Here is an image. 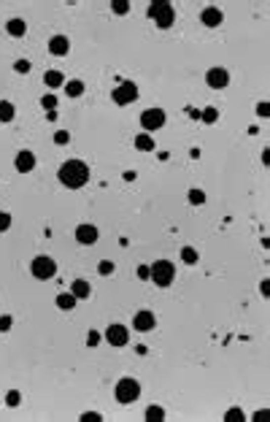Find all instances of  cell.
<instances>
[{
    "label": "cell",
    "instance_id": "6da1fadb",
    "mask_svg": "<svg viewBox=\"0 0 270 422\" xmlns=\"http://www.w3.org/2000/svg\"><path fill=\"white\" fill-rule=\"evenodd\" d=\"M57 179H60L65 187L78 189V187H84V184L89 182V168H87V163H81V160H65V163L60 165V171H57Z\"/></svg>",
    "mask_w": 270,
    "mask_h": 422
},
{
    "label": "cell",
    "instance_id": "7a4b0ae2",
    "mask_svg": "<svg viewBox=\"0 0 270 422\" xmlns=\"http://www.w3.org/2000/svg\"><path fill=\"white\" fill-rule=\"evenodd\" d=\"M149 16L157 22L159 30H168V27H173V22H176V11H173L170 3H152L149 5Z\"/></svg>",
    "mask_w": 270,
    "mask_h": 422
},
{
    "label": "cell",
    "instance_id": "3957f363",
    "mask_svg": "<svg viewBox=\"0 0 270 422\" xmlns=\"http://www.w3.org/2000/svg\"><path fill=\"white\" fill-rule=\"evenodd\" d=\"M173 279H176V265L170 260H157L152 265V281L157 287H170Z\"/></svg>",
    "mask_w": 270,
    "mask_h": 422
},
{
    "label": "cell",
    "instance_id": "277c9868",
    "mask_svg": "<svg viewBox=\"0 0 270 422\" xmlns=\"http://www.w3.org/2000/svg\"><path fill=\"white\" fill-rule=\"evenodd\" d=\"M30 271H33V276H36V279H41V281L54 279V274H57V263H54L51 257H46V254H41V257L33 260Z\"/></svg>",
    "mask_w": 270,
    "mask_h": 422
},
{
    "label": "cell",
    "instance_id": "5b68a950",
    "mask_svg": "<svg viewBox=\"0 0 270 422\" xmlns=\"http://www.w3.org/2000/svg\"><path fill=\"white\" fill-rule=\"evenodd\" d=\"M138 395H141V384H138L135 379H122L116 384V401L119 403H133V401H138Z\"/></svg>",
    "mask_w": 270,
    "mask_h": 422
},
{
    "label": "cell",
    "instance_id": "8992f818",
    "mask_svg": "<svg viewBox=\"0 0 270 422\" xmlns=\"http://www.w3.org/2000/svg\"><path fill=\"white\" fill-rule=\"evenodd\" d=\"M165 111L162 108H146V111L141 114V127L146 133H154V130H159V127L165 125Z\"/></svg>",
    "mask_w": 270,
    "mask_h": 422
},
{
    "label": "cell",
    "instance_id": "52a82bcc",
    "mask_svg": "<svg viewBox=\"0 0 270 422\" xmlns=\"http://www.w3.org/2000/svg\"><path fill=\"white\" fill-rule=\"evenodd\" d=\"M138 97V87L135 82H122L116 87V90L111 92V100L116 103V106H127V103H133Z\"/></svg>",
    "mask_w": 270,
    "mask_h": 422
},
{
    "label": "cell",
    "instance_id": "ba28073f",
    "mask_svg": "<svg viewBox=\"0 0 270 422\" xmlns=\"http://www.w3.org/2000/svg\"><path fill=\"white\" fill-rule=\"evenodd\" d=\"M205 82H208V87H214V90H225L230 84V73L225 68H211V71L205 73Z\"/></svg>",
    "mask_w": 270,
    "mask_h": 422
},
{
    "label": "cell",
    "instance_id": "9c48e42d",
    "mask_svg": "<svg viewBox=\"0 0 270 422\" xmlns=\"http://www.w3.org/2000/svg\"><path fill=\"white\" fill-rule=\"evenodd\" d=\"M106 341H108V344H114V346H124L130 341L127 328H124V325H111L106 330Z\"/></svg>",
    "mask_w": 270,
    "mask_h": 422
},
{
    "label": "cell",
    "instance_id": "30bf717a",
    "mask_svg": "<svg viewBox=\"0 0 270 422\" xmlns=\"http://www.w3.org/2000/svg\"><path fill=\"white\" fill-rule=\"evenodd\" d=\"M154 325H157V320H154L152 311H138V314L133 317V328H135V330H141V333L152 330Z\"/></svg>",
    "mask_w": 270,
    "mask_h": 422
},
{
    "label": "cell",
    "instance_id": "8fae6325",
    "mask_svg": "<svg viewBox=\"0 0 270 422\" xmlns=\"http://www.w3.org/2000/svg\"><path fill=\"white\" fill-rule=\"evenodd\" d=\"M76 241H78V244L92 246L97 241V228H95V225H78V228H76Z\"/></svg>",
    "mask_w": 270,
    "mask_h": 422
},
{
    "label": "cell",
    "instance_id": "7c38bea8",
    "mask_svg": "<svg viewBox=\"0 0 270 422\" xmlns=\"http://www.w3.org/2000/svg\"><path fill=\"white\" fill-rule=\"evenodd\" d=\"M68 49H71V41H68L65 36H54V38H49V51L54 57H65L68 54Z\"/></svg>",
    "mask_w": 270,
    "mask_h": 422
},
{
    "label": "cell",
    "instance_id": "4fadbf2b",
    "mask_svg": "<svg viewBox=\"0 0 270 422\" xmlns=\"http://www.w3.org/2000/svg\"><path fill=\"white\" fill-rule=\"evenodd\" d=\"M33 168H36V154L27 152V149L16 154V171H19V173H30Z\"/></svg>",
    "mask_w": 270,
    "mask_h": 422
},
{
    "label": "cell",
    "instance_id": "5bb4252c",
    "mask_svg": "<svg viewBox=\"0 0 270 422\" xmlns=\"http://www.w3.org/2000/svg\"><path fill=\"white\" fill-rule=\"evenodd\" d=\"M200 19H203L205 27H219L222 19H225V14H222L219 8H214V5H211V8H205L203 14H200Z\"/></svg>",
    "mask_w": 270,
    "mask_h": 422
},
{
    "label": "cell",
    "instance_id": "9a60e30c",
    "mask_svg": "<svg viewBox=\"0 0 270 422\" xmlns=\"http://www.w3.org/2000/svg\"><path fill=\"white\" fill-rule=\"evenodd\" d=\"M71 295L76 298V300H81V298H89L92 295V287H89V281H84V279H76L71 284Z\"/></svg>",
    "mask_w": 270,
    "mask_h": 422
},
{
    "label": "cell",
    "instance_id": "2e32d148",
    "mask_svg": "<svg viewBox=\"0 0 270 422\" xmlns=\"http://www.w3.org/2000/svg\"><path fill=\"white\" fill-rule=\"evenodd\" d=\"M154 146H157V143H154V138L149 136V133H141V136L135 138V149H141V152H154Z\"/></svg>",
    "mask_w": 270,
    "mask_h": 422
},
{
    "label": "cell",
    "instance_id": "e0dca14e",
    "mask_svg": "<svg viewBox=\"0 0 270 422\" xmlns=\"http://www.w3.org/2000/svg\"><path fill=\"white\" fill-rule=\"evenodd\" d=\"M5 30H8V36H16V38H22L27 33V25L22 19H8V25H5Z\"/></svg>",
    "mask_w": 270,
    "mask_h": 422
},
{
    "label": "cell",
    "instance_id": "ac0fdd59",
    "mask_svg": "<svg viewBox=\"0 0 270 422\" xmlns=\"http://www.w3.org/2000/svg\"><path fill=\"white\" fill-rule=\"evenodd\" d=\"M43 82L49 84L51 90H57V87H62V84H65V76H62L60 71H49V73L43 76Z\"/></svg>",
    "mask_w": 270,
    "mask_h": 422
},
{
    "label": "cell",
    "instance_id": "d6986e66",
    "mask_svg": "<svg viewBox=\"0 0 270 422\" xmlns=\"http://www.w3.org/2000/svg\"><path fill=\"white\" fill-rule=\"evenodd\" d=\"M84 92V82H78V79H71V82L65 84V95L68 97H78Z\"/></svg>",
    "mask_w": 270,
    "mask_h": 422
},
{
    "label": "cell",
    "instance_id": "ffe728a7",
    "mask_svg": "<svg viewBox=\"0 0 270 422\" xmlns=\"http://www.w3.org/2000/svg\"><path fill=\"white\" fill-rule=\"evenodd\" d=\"M14 103H8V100H0V122H11L14 119Z\"/></svg>",
    "mask_w": 270,
    "mask_h": 422
},
{
    "label": "cell",
    "instance_id": "44dd1931",
    "mask_svg": "<svg viewBox=\"0 0 270 422\" xmlns=\"http://www.w3.org/2000/svg\"><path fill=\"white\" fill-rule=\"evenodd\" d=\"M146 420L149 422H162L165 420V409L162 406H149L146 409Z\"/></svg>",
    "mask_w": 270,
    "mask_h": 422
},
{
    "label": "cell",
    "instance_id": "7402d4cb",
    "mask_svg": "<svg viewBox=\"0 0 270 422\" xmlns=\"http://www.w3.org/2000/svg\"><path fill=\"white\" fill-rule=\"evenodd\" d=\"M197 257H200V254L194 252V246H184V249H181V260H184V263L194 265V263H197Z\"/></svg>",
    "mask_w": 270,
    "mask_h": 422
},
{
    "label": "cell",
    "instance_id": "603a6c76",
    "mask_svg": "<svg viewBox=\"0 0 270 422\" xmlns=\"http://www.w3.org/2000/svg\"><path fill=\"white\" fill-rule=\"evenodd\" d=\"M57 306H60V309H65V311H71L73 306H76V298H73L71 292H68V295H65V292H62V295L57 298Z\"/></svg>",
    "mask_w": 270,
    "mask_h": 422
},
{
    "label": "cell",
    "instance_id": "cb8c5ba5",
    "mask_svg": "<svg viewBox=\"0 0 270 422\" xmlns=\"http://www.w3.org/2000/svg\"><path fill=\"white\" fill-rule=\"evenodd\" d=\"M189 203H194V206H200V203H205V192L203 189H189Z\"/></svg>",
    "mask_w": 270,
    "mask_h": 422
},
{
    "label": "cell",
    "instance_id": "d4e9b609",
    "mask_svg": "<svg viewBox=\"0 0 270 422\" xmlns=\"http://www.w3.org/2000/svg\"><path fill=\"white\" fill-rule=\"evenodd\" d=\"M216 119H219V111H216L214 106H208V108L203 111V122H205V125H214Z\"/></svg>",
    "mask_w": 270,
    "mask_h": 422
},
{
    "label": "cell",
    "instance_id": "484cf974",
    "mask_svg": "<svg viewBox=\"0 0 270 422\" xmlns=\"http://www.w3.org/2000/svg\"><path fill=\"white\" fill-rule=\"evenodd\" d=\"M111 8L116 11V14H127V11H130V3H127V0H114Z\"/></svg>",
    "mask_w": 270,
    "mask_h": 422
},
{
    "label": "cell",
    "instance_id": "4316f807",
    "mask_svg": "<svg viewBox=\"0 0 270 422\" xmlns=\"http://www.w3.org/2000/svg\"><path fill=\"white\" fill-rule=\"evenodd\" d=\"M41 106L46 108V111H54V106H57V97H54V95H46V97H41Z\"/></svg>",
    "mask_w": 270,
    "mask_h": 422
},
{
    "label": "cell",
    "instance_id": "83f0119b",
    "mask_svg": "<svg viewBox=\"0 0 270 422\" xmlns=\"http://www.w3.org/2000/svg\"><path fill=\"white\" fill-rule=\"evenodd\" d=\"M19 401H22V395L16 390H11L8 395H5V403H8V406H19Z\"/></svg>",
    "mask_w": 270,
    "mask_h": 422
},
{
    "label": "cell",
    "instance_id": "f1b7e54d",
    "mask_svg": "<svg viewBox=\"0 0 270 422\" xmlns=\"http://www.w3.org/2000/svg\"><path fill=\"white\" fill-rule=\"evenodd\" d=\"M97 271H100V274H103V276H108V274H114V263H111V260H103V263H100V265H97Z\"/></svg>",
    "mask_w": 270,
    "mask_h": 422
},
{
    "label": "cell",
    "instance_id": "f546056e",
    "mask_svg": "<svg viewBox=\"0 0 270 422\" xmlns=\"http://www.w3.org/2000/svg\"><path fill=\"white\" fill-rule=\"evenodd\" d=\"M68 141H71V133L68 130H57L54 133V143H68Z\"/></svg>",
    "mask_w": 270,
    "mask_h": 422
},
{
    "label": "cell",
    "instance_id": "4dcf8cb0",
    "mask_svg": "<svg viewBox=\"0 0 270 422\" xmlns=\"http://www.w3.org/2000/svg\"><path fill=\"white\" fill-rule=\"evenodd\" d=\"M138 279L149 281L152 279V268H149V265H138Z\"/></svg>",
    "mask_w": 270,
    "mask_h": 422
},
{
    "label": "cell",
    "instance_id": "1f68e13d",
    "mask_svg": "<svg viewBox=\"0 0 270 422\" xmlns=\"http://www.w3.org/2000/svg\"><path fill=\"white\" fill-rule=\"evenodd\" d=\"M8 228H11V217L5 211H0V233H5Z\"/></svg>",
    "mask_w": 270,
    "mask_h": 422
},
{
    "label": "cell",
    "instance_id": "d6a6232c",
    "mask_svg": "<svg viewBox=\"0 0 270 422\" xmlns=\"http://www.w3.org/2000/svg\"><path fill=\"white\" fill-rule=\"evenodd\" d=\"M227 422H235V420H243V412H240V409H230V412H227V417H225Z\"/></svg>",
    "mask_w": 270,
    "mask_h": 422
},
{
    "label": "cell",
    "instance_id": "836d02e7",
    "mask_svg": "<svg viewBox=\"0 0 270 422\" xmlns=\"http://www.w3.org/2000/svg\"><path fill=\"white\" fill-rule=\"evenodd\" d=\"M14 71L16 73H27V71H30V62H27V60H16L14 62Z\"/></svg>",
    "mask_w": 270,
    "mask_h": 422
},
{
    "label": "cell",
    "instance_id": "e575fe53",
    "mask_svg": "<svg viewBox=\"0 0 270 422\" xmlns=\"http://www.w3.org/2000/svg\"><path fill=\"white\" fill-rule=\"evenodd\" d=\"M103 417L97 412H87V414H81V422H100Z\"/></svg>",
    "mask_w": 270,
    "mask_h": 422
},
{
    "label": "cell",
    "instance_id": "d590c367",
    "mask_svg": "<svg viewBox=\"0 0 270 422\" xmlns=\"http://www.w3.org/2000/svg\"><path fill=\"white\" fill-rule=\"evenodd\" d=\"M87 338H89V341H87L89 346H97V344H100V333H97V330H89Z\"/></svg>",
    "mask_w": 270,
    "mask_h": 422
},
{
    "label": "cell",
    "instance_id": "8d00e7d4",
    "mask_svg": "<svg viewBox=\"0 0 270 422\" xmlns=\"http://www.w3.org/2000/svg\"><path fill=\"white\" fill-rule=\"evenodd\" d=\"M0 330H11V317H0Z\"/></svg>",
    "mask_w": 270,
    "mask_h": 422
},
{
    "label": "cell",
    "instance_id": "74e56055",
    "mask_svg": "<svg viewBox=\"0 0 270 422\" xmlns=\"http://www.w3.org/2000/svg\"><path fill=\"white\" fill-rule=\"evenodd\" d=\"M257 114H260V117H268V114H270L268 103H260V106H257Z\"/></svg>",
    "mask_w": 270,
    "mask_h": 422
}]
</instances>
